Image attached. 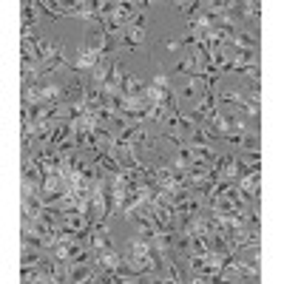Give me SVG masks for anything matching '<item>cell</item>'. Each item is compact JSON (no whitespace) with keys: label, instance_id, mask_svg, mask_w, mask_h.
<instances>
[{"label":"cell","instance_id":"cell-8","mask_svg":"<svg viewBox=\"0 0 284 284\" xmlns=\"http://www.w3.org/2000/svg\"><path fill=\"white\" fill-rule=\"evenodd\" d=\"M179 9H182V14H185V18H196V14H199V12H202V3H179Z\"/></svg>","mask_w":284,"mask_h":284},{"label":"cell","instance_id":"cell-3","mask_svg":"<svg viewBox=\"0 0 284 284\" xmlns=\"http://www.w3.org/2000/svg\"><path fill=\"white\" fill-rule=\"evenodd\" d=\"M68 66V60H66V52H62L60 46H54V52H52V57L40 66V74H48V71H57V68H66Z\"/></svg>","mask_w":284,"mask_h":284},{"label":"cell","instance_id":"cell-11","mask_svg":"<svg viewBox=\"0 0 284 284\" xmlns=\"http://www.w3.org/2000/svg\"><path fill=\"white\" fill-rule=\"evenodd\" d=\"M37 264V253H28V250H26V253H23V267H34Z\"/></svg>","mask_w":284,"mask_h":284},{"label":"cell","instance_id":"cell-12","mask_svg":"<svg viewBox=\"0 0 284 284\" xmlns=\"http://www.w3.org/2000/svg\"><path fill=\"white\" fill-rule=\"evenodd\" d=\"M179 46H182L179 40H168V43H165V48H168V52H174V48H179Z\"/></svg>","mask_w":284,"mask_h":284},{"label":"cell","instance_id":"cell-9","mask_svg":"<svg viewBox=\"0 0 284 284\" xmlns=\"http://www.w3.org/2000/svg\"><path fill=\"white\" fill-rule=\"evenodd\" d=\"M242 94H236V91H224L222 94V102H228V106H242Z\"/></svg>","mask_w":284,"mask_h":284},{"label":"cell","instance_id":"cell-1","mask_svg":"<svg viewBox=\"0 0 284 284\" xmlns=\"http://www.w3.org/2000/svg\"><path fill=\"white\" fill-rule=\"evenodd\" d=\"M102 60H108V57H102V52H97L94 46H86V48H80V57L74 62V68L77 71H94Z\"/></svg>","mask_w":284,"mask_h":284},{"label":"cell","instance_id":"cell-4","mask_svg":"<svg viewBox=\"0 0 284 284\" xmlns=\"http://www.w3.org/2000/svg\"><path fill=\"white\" fill-rule=\"evenodd\" d=\"M230 46H233V48H256V37H250L248 32H239V28H236Z\"/></svg>","mask_w":284,"mask_h":284},{"label":"cell","instance_id":"cell-2","mask_svg":"<svg viewBox=\"0 0 284 284\" xmlns=\"http://www.w3.org/2000/svg\"><path fill=\"white\" fill-rule=\"evenodd\" d=\"M142 40H145V28L128 26V28H122V32H120V43H122L125 48H128V52H134V48H136V46H140Z\"/></svg>","mask_w":284,"mask_h":284},{"label":"cell","instance_id":"cell-7","mask_svg":"<svg viewBox=\"0 0 284 284\" xmlns=\"http://www.w3.org/2000/svg\"><path fill=\"white\" fill-rule=\"evenodd\" d=\"M239 145L248 154H256L258 151V136H256V134H248V136H242V140H239Z\"/></svg>","mask_w":284,"mask_h":284},{"label":"cell","instance_id":"cell-6","mask_svg":"<svg viewBox=\"0 0 284 284\" xmlns=\"http://www.w3.org/2000/svg\"><path fill=\"white\" fill-rule=\"evenodd\" d=\"M37 20V3H23V28H32Z\"/></svg>","mask_w":284,"mask_h":284},{"label":"cell","instance_id":"cell-5","mask_svg":"<svg viewBox=\"0 0 284 284\" xmlns=\"http://www.w3.org/2000/svg\"><path fill=\"white\" fill-rule=\"evenodd\" d=\"M190 156L194 160H204V162H216V151L210 145H190Z\"/></svg>","mask_w":284,"mask_h":284},{"label":"cell","instance_id":"cell-10","mask_svg":"<svg viewBox=\"0 0 284 284\" xmlns=\"http://www.w3.org/2000/svg\"><path fill=\"white\" fill-rule=\"evenodd\" d=\"M151 86H154V88H168V77H165V74H156Z\"/></svg>","mask_w":284,"mask_h":284}]
</instances>
